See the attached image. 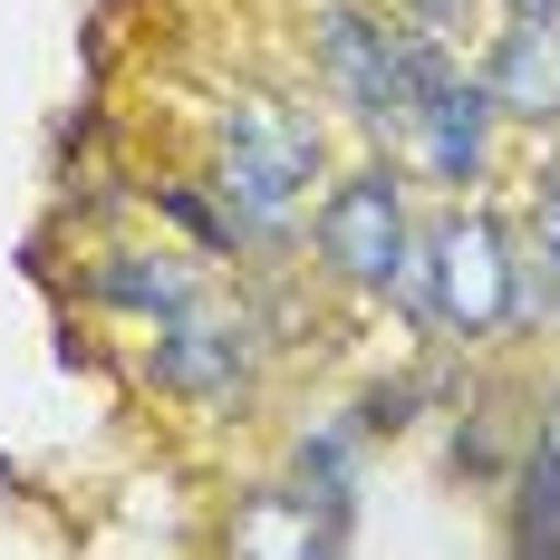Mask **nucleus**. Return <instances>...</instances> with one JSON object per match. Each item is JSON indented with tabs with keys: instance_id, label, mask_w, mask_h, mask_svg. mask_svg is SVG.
Returning a JSON list of instances; mask_svg holds the SVG:
<instances>
[{
	"instance_id": "f257e3e1",
	"label": "nucleus",
	"mask_w": 560,
	"mask_h": 560,
	"mask_svg": "<svg viewBox=\"0 0 560 560\" xmlns=\"http://www.w3.org/2000/svg\"><path fill=\"white\" fill-rule=\"evenodd\" d=\"M396 319L445 348H493V338L532 329V252L493 203H445L416 232V271L396 290Z\"/></svg>"
},
{
	"instance_id": "f03ea898",
	"label": "nucleus",
	"mask_w": 560,
	"mask_h": 560,
	"mask_svg": "<svg viewBox=\"0 0 560 560\" xmlns=\"http://www.w3.org/2000/svg\"><path fill=\"white\" fill-rule=\"evenodd\" d=\"M280 329H290V310H280L271 290L203 280L184 310H165V319L145 329V387L174 396V406L203 416V425H242V416L261 406V387H271Z\"/></svg>"
},
{
	"instance_id": "7ed1b4c3",
	"label": "nucleus",
	"mask_w": 560,
	"mask_h": 560,
	"mask_svg": "<svg viewBox=\"0 0 560 560\" xmlns=\"http://www.w3.org/2000/svg\"><path fill=\"white\" fill-rule=\"evenodd\" d=\"M300 49L310 78L368 145H396L416 116V68H425V30H406L377 0H300Z\"/></svg>"
},
{
	"instance_id": "20e7f679",
	"label": "nucleus",
	"mask_w": 560,
	"mask_h": 560,
	"mask_svg": "<svg viewBox=\"0 0 560 560\" xmlns=\"http://www.w3.org/2000/svg\"><path fill=\"white\" fill-rule=\"evenodd\" d=\"M416 174L396 165V155H377V165H348L319 184V203H310V261H319V280H338V290H368V300H396L406 290V271H416Z\"/></svg>"
},
{
	"instance_id": "39448f33",
	"label": "nucleus",
	"mask_w": 560,
	"mask_h": 560,
	"mask_svg": "<svg viewBox=\"0 0 560 560\" xmlns=\"http://www.w3.org/2000/svg\"><path fill=\"white\" fill-rule=\"evenodd\" d=\"M396 165L416 174L425 194H483L493 165H503V107L483 97V78L464 68V49L445 39H425V68H416V116H406V136H396Z\"/></svg>"
},
{
	"instance_id": "423d86ee",
	"label": "nucleus",
	"mask_w": 560,
	"mask_h": 560,
	"mask_svg": "<svg viewBox=\"0 0 560 560\" xmlns=\"http://www.w3.org/2000/svg\"><path fill=\"white\" fill-rule=\"evenodd\" d=\"M203 145L232 155V165H261V174H290V184H329V126L310 116V97H280V88H252L232 78L203 97Z\"/></svg>"
},
{
	"instance_id": "0eeeda50",
	"label": "nucleus",
	"mask_w": 560,
	"mask_h": 560,
	"mask_svg": "<svg viewBox=\"0 0 560 560\" xmlns=\"http://www.w3.org/2000/svg\"><path fill=\"white\" fill-rule=\"evenodd\" d=\"M280 483H290V503L310 522V560H329L358 541V503H368V425L329 406V416H310L300 435H290V464H280Z\"/></svg>"
},
{
	"instance_id": "6e6552de",
	"label": "nucleus",
	"mask_w": 560,
	"mask_h": 560,
	"mask_svg": "<svg viewBox=\"0 0 560 560\" xmlns=\"http://www.w3.org/2000/svg\"><path fill=\"white\" fill-rule=\"evenodd\" d=\"M203 280H213V261H203L194 242H97V252H88V271H78V290H88V310H97V319L155 329V319L184 310Z\"/></svg>"
},
{
	"instance_id": "1a4fd4ad",
	"label": "nucleus",
	"mask_w": 560,
	"mask_h": 560,
	"mask_svg": "<svg viewBox=\"0 0 560 560\" xmlns=\"http://www.w3.org/2000/svg\"><path fill=\"white\" fill-rule=\"evenodd\" d=\"M483 97L503 107V126H560V10L551 20H503L483 30V58H474Z\"/></svg>"
},
{
	"instance_id": "9d476101",
	"label": "nucleus",
	"mask_w": 560,
	"mask_h": 560,
	"mask_svg": "<svg viewBox=\"0 0 560 560\" xmlns=\"http://www.w3.org/2000/svg\"><path fill=\"white\" fill-rule=\"evenodd\" d=\"M503 541L522 560H560V445L532 425L522 445H512V474H503Z\"/></svg>"
},
{
	"instance_id": "9b49d317",
	"label": "nucleus",
	"mask_w": 560,
	"mask_h": 560,
	"mask_svg": "<svg viewBox=\"0 0 560 560\" xmlns=\"http://www.w3.org/2000/svg\"><path fill=\"white\" fill-rule=\"evenodd\" d=\"M145 203H155V223H174V242H194L203 261H252V252H242V223L223 213V194H213L203 174H155Z\"/></svg>"
},
{
	"instance_id": "f8f14e48",
	"label": "nucleus",
	"mask_w": 560,
	"mask_h": 560,
	"mask_svg": "<svg viewBox=\"0 0 560 560\" xmlns=\"http://www.w3.org/2000/svg\"><path fill=\"white\" fill-rule=\"evenodd\" d=\"M445 464L464 483H483V493H503L512 474V445H503V416L493 406H454V435H445Z\"/></svg>"
},
{
	"instance_id": "ddd939ff",
	"label": "nucleus",
	"mask_w": 560,
	"mask_h": 560,
	"mask_svg": "<svg viewBox=\"0 0 560 560\" xmlns=\"http://www.w3.org/2000/svg\"><path fill=\"white\" fill-rule=\"evenodd\" d=\"M425 406H445V377H377L348 416L368 425V445H387V435H406V425H425Z\"/></svg>"
},
{
	"instance_id": "4468645a",
	"label": "nucleus",
	"mask_w": 560,
	"mask_h": 560,
	"mask_svg": "<svg viewBox=\"0 0 560 560\" xmlns=\"http://www.w3.org/2000/svg\"><path fill=\"white\" fill-rule=\"evenodd\" d=\"M522 252H532V329H541V319H551V290H560V165L541 174V194H532Z\"/></svg>"
},
{
	"instance_id": "2eb2a0df",
	"label": "nucleus",
	"mask_w": 560,
	"mask_h": 560,
	"mask_svg": "<svg viewBox=\"0 0 560 560\" xmlns=\"http://www.w3.org/2000/svg\"><path fill=\"white\" fill-rule=\"evenodd\" d=\"M406 30H425V39H445V49H474L483 30H493V0H387Z\"/></svg>"
},
{
	"instance_id": "dca6fc26",
	"label": "nucleus",
	"mask_w": 560,
	"mask_h": 560,
	"mask_svg": "<svg viewBox=\"0 0 560 560\" xmlns=\"http://www.w3.org/2000/svg\"><path fill=\"white\" fill-rule=\"evenodd\" d=\"M560 0H493V20H551Z\"/></svg>"
},
{
	"instance_id": "f3484780",
	"label": "nucleus",
	"mask_w": 560,
	"mask_h": 560,
	"mask_svg": "<svg viewBox=\"0 0 560 560\" xmlns=\"http://www.w3.org/2000/svg\"><path fill=\"white\" fill-rule=\"evenodd\" d=\"M541 435H551V445H560V387L541 396Z\"/></svg>"
}]
</instances>
